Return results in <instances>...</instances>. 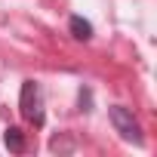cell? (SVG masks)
<instances>
[{
    "label": "cell",
    "instance_id": "2",
    "mask_svg": "<svg viewBox=\"0 0 157 157\" xmlns=\"http://www.w3.org/2000/svg\"><path fill=\"white\" fill-rule=\"evenodd\" d=\"M108 117H111L114 129H117V132H120L126 142H136V145H142V126H139V120L132 117V111H126V108L114 105V108L108 111Z\"/></svg>",
    "mask_w": 157,
    "mask_h": 157
},
{
    "label": "cell",
    "instance_id": "1",
    "mask_svg": "<svg viewBox=\"0 0 157 157\" xmlns=\"http://www.w3.org/2000/svg\"><path fill=\"white\" fill-rule=\"evenodd\" d=\"M19 105H22L25 120H31L34 126H43V93H40V86H37L34 80H25V83H22Z\"/></svg>",
    "mask_w": 157,
    "mask_h": 157
},
{
    "label": "cell",
    "instance_id": "3",
    "mask_svg": "<svg viewBox=\"0 0 157 157\" xmlns=\"http://www.w3.org/2000/svg\"><path fill=\"white\" fill-rule=\"evenodd\" d=\"M3 142H6V148H10L13 154H22V151H25V132H22L19 126H10V129L3 132Z\"/></svg>",
    "mask_w": 157,
    "mask_h": 157
},
{
    "label": "cell",
    "instance_id": "4",
    "mask_svg": "<svg viewBox=\"0 0 157 157\" xmlns=\"http://www.w3.org/2000/svg\"><path fill=\"white\" fill-rule=\"evenodd\" d=\"M71 34L77 40H90L93 37V25L83 19V16H71Z\"/></svg>",
    "mask_w": 157,
    "mask_h": 157
}]
</instances>
